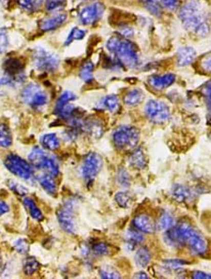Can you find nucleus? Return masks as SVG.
Here are the masks:
<instances>
[{"instance_id":"f257e3e1","label":"nucleus","mask_w":211,"mask_h":279,"mask_svg":"<svg viewBox=\"0 0 211 279\" xmlns=\"http://www.w3.org/2000/svg\"><path fill=\"white\" fill-rule=\"evenodd\" d=\"M179 18L188 31L199 37L209 33L206 9L198 0L187 1L179 11Z\"/></svg>"},{"instance_id":"f03ea898","label":"nucleus","mask_w":211,"mask_h":279,"mask_svg":"<svg viewBox=\"0 0 211 279\" xmlns=\"http://www.w3.org/2000/svg\"><path fill=\"white\" fill-rule=\"evenodd\" d=\"M106 47L121 65L126 67H137L140 63L136 45L127 38L113 36L107 41Z\"/></svg>"},{"instance_id":"7ed1b4c3","label":"nucleus","mask_w":211,"mask_h":279,"mask_svg":"<svg viewBox=\"0 0 211 279\" xmlns=\"http://www.w3.org/2000/svg\"><path fill=\"white\" fill-rule=\"evenodd\" d=\"M178 234L182 243V246H189V249L196 255H204L207 249L206 239L200 232L187 222L180 223L176 226Z\"/></svg>"},{"instance_id":"20e7f679","label":"nucleus","mask_w":211,"mask_h":279,"mask_svg":"<svg viewBox=\"0 0 211 279\" xmlns=\"http://www.w3.org/2000/svg\"><path fill=\"white\" fill-rule=\"evenodd\" d=\"M139 140V130L134 126L118 127L113 134L115 145L123 151H128L135 148Z\"/></svg>"},{"instance_id":"39448f33","label":"nucleus","mask_w":211,"mask_h":279,"mask_svg":"<svg viewBox=\"0 0 211 279\" xmlns=\"http://www.w3.org/2000/svg\"><path fill=\"white\" fill-rule=\"evenodd\" d=\"M28 159L30 164L35 168L45 170V172L49 174L53 177H56L59 174V167L56 162V160L48 155L44 150L38 147L34 148L28 155Z\"/></svg>"},{"instance_id":"423d86ee","label":"nucleus","mask_w":211,"mask_h":279,"mask_svg":"<svg viewBox=\"0 0 211 279\" xmlns=\"http://www.w3.org/2000/svg\"><path fill=\"white\" fill-rule=\"evenodd\" d=\"M33 63L34 67L39 72L54 73L59 66V58L56 54L37 47L34 50Z\"/></svg>"},{"instance_id":"0eeeda50","label":"nucleus","mask_w":211,"mask_h":279,"mask_svg":"<svg viewBox=\"0 0 211 279\" xmlns=\"http://www.w3.org/2000/svg\"><path fill=\"white\" fill-rule=\"evenodd\" d=\"M5 167L11 173L23 180L29 181L33 178L34 170L31 164H28L21 157L10 154L6 157Z\"/></svg>"},{"instance_id":"6e6552de","label":"nucleus","mask_w":211,"mask_h":279,"mask_svg":"<svg viewBox=\"0 0 211 279\" xmlns=\"http://www.w3.org/2000/svg\"><path fill=\"white\" fill-rule=\"evenodd\" d=\"M24 103L32 108H39L46 106L48 103V96L39 85L35 83L28 84L22 91Z\"/></svg>"},{"instance_id":"1a4fd4ad","label":"nucleus","mask_w":211,"mask_h":279,"mask_svg":"<svg viewBox=\"0 0 211 279\" xmlns=\"http://www.w3.org/2000/svg\"><path fill=\"white\" fill-rule=\"evenodd\" d=\"M145 114L151 123L162 124L169 121L171 113L169 107L161 101L150 100L145 106Z\"/></svg>"},{"instance_id":"9d476101","label":"nucleus","mask_w":211,"mask_h":279,"mask_svg":"<svg viewBox=\"0 0 211 279\" xmlns=\"http://www.w3.org/2000/svg\"><path fill=\"white\" fill-rule=\"evenodd\" d=\"M102 168V159L101 157L95 152L89 153L83 160L82 167V175L83 179L88 183H91L96 178V176L100 172Z\"/></svg>"},{"instance_id":"9b49d317","label":"nucleus","mask_w":211,"mask_h":279,"mask_svg":"<svg viewBox=\"0 0 211 279\" xmlns=\"http://www.w3.org/2000/svg\"><path fill=\"white\" fill-rule=\"evenodd\" d=\"M76 95L72 91L63 92L56 102V113L63 118H72L75 115L76 108L72 102L76 100Z\"/></svg>"},{"instance_id":"f8f14e48","label":"nucleus","mask_w":211,"mask_h":279,"mask_svg":"<svg viewBox=\"0 0 211 279\" xmlns=\"http://www.w3.org/2000/svg\"><path fill=\"white\" fill-rule=\"evenodd\" d=\"M104 11L106 7L100 2H96L91 5L87 6L80 11L79 13L80 22L82 23L83 26H91L100 20Z\"/></svg>"},{"instance_id":"ddd939ff","label":"nucleus","mask_w":211,"mask_h":279,"mask_svg":"<svg viewBox=\"0 0 211 279\" xmlns=\"http://www.w3.org/2000/svg\"><path fill=\"white\" fill-rule=\"evenodd\" d=\"M73 210H74V203L72 201H69L65 204V206L63 207V209H61L57 213V219L60 227L66 232L71 234L75 233L76 231L75 222L73 218Z\"/></svg>"},{"instance_id":"4468645a","label":"nucleus","mask_w":211,"mask_h":279,"mask_svg":"<svg viewBox=\"0 0 211 279\" xmlns=\"http://www.w3.org/2000/svg\"><path fill=\"white\" fill-rule=\"evenodd\" d=\"M176 81V75L173 73H165V74H161V75H152L149 78V83L150 87L155 90H165L172 86Z\"/></svg>"},{"instance_id":"2eb2a0df","label":"nucleus","mask_w":211,"mask_h":279,"mask_svg":"<svg viewBox=\"0 0 211 279\" xmlns=\"http://www.w3.org/2000/svg\"><path fill=\"white\" fill-rule=\"evenodd\" d=\"M134 226L135 229H138L143 233L152 234L156 230L155 223L153 222L152 218L150 215L141 213L139 215L135 216L134 219Z\"/></svg>"},{"instance_id":"dca6fc26","label":"nucleus","mask_w":211,"mask_h":279,"mask_svg":"<svg viewBox=\"0 0 211 279\" xmlns=\"http://www.w3.org/2000/svg\"><path fill=\"white\" fill-rule=\"evenodd\" d=\"M67 14L65 13H58L55 16L48 17V18H45L39 25V28L43 30V31H53L56 28L61 27L62 25L64 23L66 22L67 20Z\"/></svg>"},{"instance_id":"f3484780","label":"nucleus","mask_w":211,"mask_h":279,"mask_svg":"<svg viewBox=\"0 0 211 279\" xmlns=\"http://www.w3.org/2000/svg\"><path fill=\"white\" fill-rule=\"evenodd\" d=\"M196 57V51L192 47H182L178 52V63L179 66H188Z\"/></svg>"},{"instance_id":"a211bd4d","label":"nucleus","mask_w":211,"mask_h":279,"mask_svg":"<svg viewBox=\"0 0 211 279\" xmlns=\"http://www.w3.org/2000/svg\"><path fill=\"white\" fill-rule=\"evenodd\" d=\"M129 163L134 168L143 169L146 166V158L142 149L134 150L129 157Z\"/></svg>"},{"instance_id":"6ab92c4d","label":"nucleus","mask_w":211,"mask_h":279,"mask_svg":"<svg viewBox=\"0 0 211 279\" xmlns=\"http://www.w3.org/2000/svg\"><path fill=\"white\" fill-rule=\"evenodd\" d=\"M39 185L48 193L49 195L56 196L57 194V186L56 182L53 179V176L49 174H43L39 177Z\"/></svg>"},{"instance_id":"aec40b11","label":"nucleus","mask_w":211,"mask_h":279,"mask_svg":"<svg viewBox=\"0 0 211 279\" xmlns=\"http://www.w3.org/2000/svg\"><path fill=\"white\" fill-rule=\"evenodd\" d=\"M144 95L143 91L141 90H133L129 91L127 94L124 96L123 101L124 104L127 106H136L142 103L144 100Z\"/></svg>"},{"instance_id":"412c9836","label":"nucleus","mask_w":211,"mask_h":279,"mask_svg":"<svg viewBox=\"0 0 211 279\" xmlns=\"http://www.w3.org/2000/svg\"><path fill=\"white\" fill-rule=\"evenodd\" d=\"M150 260H151V254L146 247H141L135 253L134 261L136 265L140 268H145L150 264Z\"/></svg>"},{"instance_id":"4be33fe9","label":"nucleus","mask_w":211,"mask_h":279,"mask_svg":"<svg viewBox=\"0 0 211 279\" xmlns=\"http://www.w3.org/2000/svg\"><path fill=\"white\" fill-rule=\"evenodd\" d=\"M40 143L44 146L45 150L56 151L60 147V141L56 134H47L41 136Z\"/></svg>"},{"instance_id":"5701e85b","label":"nucleus","mask_w":211,"mask_h":279,"mask_svg":"<svg viewBox=\"0 0 211 279\" xmlns=\"http://www.w3.org/2000/svg\"><path fill=\"white\" fill-rule=\"evenodd\" d=\"M24 204H25V206H26L27 210L29 212V214L31 215V217L33 218V219L37 220V221H40V220L44 219L43 212H40V210L36 205L35 201L32 198L26 196L24 198Z\"/></svg>"},{"instance_id":"b1692460","label":"nucleus","mask_w":211,"mask_h":279,"mask_svg":"<svg viewBox=\"0 0 211 279\" xmlns=\"http://www.w3.org/2000/svg\"><path fill=\"white\" fill-rule=\"evenodd\" d=\"M173 196L179 202H186L189 201L192 193L188 187L178 185L173 188Z\"/></svg>"},{"instance_id":"393cba45","label":"nucleus","mask_w":211,"mask_h":279,"mask_svg":"<svg viewBox=\"0 0 211 279\" xmlns=\"http://www.w3.org/2000/svg\"><path fill=\"white\" fill-rule=\"evenodd\" d=\"M12 144V137H11V131L9 127L0 123V148L7 149L11 147Z\"/></svg>"},{"instance_id":"a878e982","label":"nucleus","mask_w":211,"mask_h":279,"mask_svg":"<svg viewBox=\"0 0 211 279\" xmlns=\"http://www.w3.org/2000/svg\"><path fill=\"white\" fill-rule=\"evenodd\" d=\"M45 2V0H18V4L23 10L29 12L38 11Z\"/></svg>"},{"instance_id":"bb28decb","label":"nucleus","mask_w":211,"mask_h":279,"mask_svg":"<svg viewBox=\"0 0 211 279\" xmlns=\"http://www.w3.org/2000/svg\"><path fill=\"white\" fill-rule=\"evenodd\" d=\"M101 105L108 111L115 113L119 109V100L116 95H108L101 101Z\"/></svg>"},{"instance_id":"cd10ccee","label":"nucleus","mask_w":211,"mask_h":279,"mask_svg":"<svg viewBox=\"0 0 211 279\" xmlns=\"http://www.w3.org/2000/svg\"><path fill=\"white\" fill-rule=\"evenodd\" d=\"M94 65L91 62H87L80 70V77L86 83H89L93 80Z\"/></svg>"},{"instance_id":"c85d7f7f","label":"nucleus","mask_w":211,"mask_h":279,"mask_svg":"<svg viewBox=\"0 0 211 279\" xmlns=\"http://www.w3.org/2000/svg\"><path fill=\"white\" fill-rule=\"evenodd\" d=\"M174 218L169 212H164L161 213V216L158 220V229L160 230H168L174 227Z\"/></svg>"},{"instance_id":"c756f323","label":"nucleus","mask_w":211,"mask_h":279,"mask_svg":"<svg viewBox=\"0 0 211 279\" xmlns=\"http://www.w3.org/2000/svg\"><path fill=\"white\" fill-rule=\"evenodd\" d=\"M142 3L144 4L145 9L152 13L153 15L159 17L161 16L162 13V9H161V4L158 0H141Z\"/></svg>"},{"instance_id":"7c9ffc66","label":"nucleus","mask_w":211,"mask_h":279,"mask_svg":"<svg viewBox=\"0 0 211 279\" xmlns=\"http://www.w3.org/2000/svg\"><path fill=\"white\" fill-rule=\"evenodd\" d=\"M67 4V0H45V5L46 11L49 12H56L61 11Z\"/></svg>"},{"instance_id":"2f4dec72","label":"nucleus","mask_w":211,"mask_h":279,"mask_svg":"<svg viewBox=\"0 0 211 279\" xmlns=\"http://www.w3.org/2000/svg\"><path fill=\"white\" fill-rule=\"evenodd\" d=\"M86 35H87L86 30L78 28H72V31L68 35L67 39L65 41V46H69L75 41L83 39L86 37Z\"/></svg>"},{"instance_id":"473e14b6","label":"nucleus","mask_w":211,"mask_h":279,"mask_svg":"<svg viewBox=\"0 0 211 279\" xmlns=\"http://www.w3.org/2000/svg\"><path fill=\"white\" fill-rule=\"evenodd\" d=\"M39 269V263L35 257H28L24 264V273L32 275Z\"/></svg>"},{"instance_id":"72a5a7b5","label":"nucleus","mask_w":211,"mask_h":279,"mask_svg":"<svg viewBox=\"0 0 211 279\" xmlns=\"http://www.w3.org/2000/svg\"><path fill=\"white\" fill-rule=\"evenodd\" d=\"M115 200L117 201V204L120 207L123 208H127V207L131 205L132 201H133V197L132 195L126 192V191H121V192H118L116 196H115Z\"/></svg>"},{"instance_id":"f704fd0d","label":"nucleus","mask_w":211,"mask_h":279,"mask_svg":"<svg viewBox=\"0 0 211 279\" xmlns=\"http://www.w3.org/2000/svg\"><path fill=\"white\" fill-rule=\"evenodd\" d=\"M141 231H137L135 229H129L127 232V241L129 244L136 246L139 245L143 241H144V236L142 233H140Z\"/></svg>"},{"instance_id":"c9c22d12","label":"nucleus","mask_w":211,"mask_h":279,"mask_svg":"<svg viewBox=\"0 0 211 279\" xmlns=\"http://www.w3.org/2000/svg\"><path fill=\"white\" fill-rule=\"evenodd\" d=\"M100 275L101 278H120V274L110 266H106L100 270Z\"/></svg>"},{"instance_id":"e433bc0d","label":"nucleus","mask_w":211,"mask_h":279,"mask_svg":"<svg viewBox=\"0 0 211 279\" xmlns=\"http://www.w3.org/2000/svg\"><path fill=\"white\" fill-rule=\"evenodd\" d=\"M83 127L89 131L90 134H93L94 136H100V134H102V126L99 123L89 122Z\"/></svg>"},{"instance_id":"4c0bfd02","label":"nucleus","mask_w":211,"mask_h":279,"mask_svg":"<svg viewBox=\"0 0 211 279\" xmlns=\"http://www.w3.org/2000/svg\"><path fill=\"white\" fill-rule=\"evenodd\" d=\"M9 46V37L4 28H0V54L4 53Z\"/></svg>"},{"instance_id":"58836bf2","label":"nucleus","mask_w":211,"mask_h":279,"mask_svg":"<svg viewBox=\"0 0 211 279\" xmlns=\"http://www.w3.org/2000/svg\"><path fill=\"white\" fill-rule=\"evenodd\" d=\"M93 251L97 256H106L109 254V247L104 243H98L93 246Z\"/></svg>"},{"instance_id":"ea45409f","label":"nucleus","mask_w":211,"mask_h":279,"mask_svg":"<svg viewBox=\"0 0 211 279\" xmlns=\"http://www.w3.org/2000/svg\"><path fill=\"white\" fill-rule=\"evenodd\" d=\"M14 246H15V249L19 253L21 254H27L28 251V245L27 244V242L23 239H19L15 242L14 244Z\"/></svg>"},{"instance_id":"a19ab883","label":"nucleus","mask_w":211,"mask_h":279,"mask_svg":"<svg viewBox=\"0 0 211 279\" xmlns=\"http://www.w3.org/2000/svg\"><path fill=\"white\" fill-rule=\"evenodd\" d=\"M118 181H119L120 185H124V186H129L130 185L131 178H130L128 172L125 169H121L120 172L118 173Z\"/></svg>"},{"instance_id":"79ce46f5","label":"nucleus","mask_w":211,"mask_h":279,"mask_svg":"<svg viewBox=\"0 0 211 279\" xmlns=\"http://www.w3.org/2000/svg\"><path fill=\"white\" fill-rule=\"evenodd\" d=\"M10 187H11V189L15 194H17V195H23L24 196V195H26V194L28 193V190L26 189V187H24L22 185L16 184V183H11V184H10Z\"/></svg>"},{"instance_id":"37998d69","label":"nucleus","mask_w":211,"mask_h":279,"mask_svg":"<svg viewBox=\"0 0 211 279\" xmlns=\"http://www.w3.org/2000/svg\"><path fill=\"white\" fill-rule=\"evenodd\" d=\"M201 66L204 71H206L207 73H211V53L206 54V56L202 58Z\"/></svg>"},{"instance_id":"c03bdc74","label":"nucleus","mask_w":211,"mask_h":279,"mask_svg":"<svg viewBox=\"0 0 211 279\" xmlns=\"http://www.w3.org/2000/svg\"><path fill=\"white\" fill-rule=\"evenodd\" d=\"M161 3L163 7L166 8L167 10L174 11L179 5V0H161Z\"/></svg>"},{"instance_id":"a18cd8bd","label":"nucleus","mask_w":211,"mask_h":279,"mask_svg":"<svg viewBox=\"0 0 211 279\" xmlns=\"http://www.w3.org/2000/svg\"><path fill=\"white\" fill-rule=\"evenodd\" d=\"M183 264H185L184 262H182V261H178V260H174V261H173V260H170V261L164 262V265L171 269L179 267V266H181V265H183Z\"/></svg>"},{"instance_id":"49530a36","label":"nucleus","mask_w":211,"mask_h":279,"mask_svg":"<svg viewBox=\"0 0 211 279\" xmlns=\"http://www.w3.org/2000/svg\"><path fill=\"white\" fill-rule=\"evenodd\" d=\"M203 93L205 95L206 100H207L208 104L211 106V81H209L207 84L205 85V87L203 89Z\"/></svg>"},{"instance_id":"de8ad7c7","label":"nucleus","mask_w":211,"mask_h":279,"mask_svg":"<svg viewBox=\"0 0 211 279\" xmlns=\"http://www.w3.org/2000/svg\"><path fill=\"white\" fill-rule=\"evenodd\" d=\"M193 278H197V279H210L211 274H206V273H204V272H201V271H195L193 273Z\"/></svg>"},{"instance_id":"09e8293b","label":"nucleus","mask_w":211,"mask_h":279,"mask_svg":"<svg viewBox=\"0 0 211 279\" xmlns=\"http://www.w3.org/2000/svg\"><path fill=\"white\" fill-rule=\"evenodd\" d=\"M10 211V207L4 201H0V215H3Z\"/></svg>"},{"instance_id":"8fccbe9b","label":"nucleus","mask_w":211,"mask_h":279,"mask_svg":"<svg viewBox=\"0 0 211 279\" xmlns=\"http://www.w3.org/2000/svg\"><path fill=\"white\" fill-rule=\"evenodd\" d=\"M134 277L135 278H149V275L144 272H139V273L134 274Z\"/></svg>"},{"instance_id":"3c124183","label":"nucleus","mask_w":211,"mask_h":279,"mask_svg":"<svg viewBox=\"0 0 211 279\" xmlns=\"http://www.w3.org/2000/svg\"><path fill=\"white\" fill-rule=\"evenodd\" d=\"M0 267H1V256H0Z\"/></svg>"},{"instance_id":"603ef678","label":"nucleus","mask_w":211,"mask_h":279,"mask_svg":"<svg viewBox=\"0 0 211 279\" xmlns=\"http://www.w3.org/2000/svg\"><path fill=\"white\" fill-rule=\"evenodd\" d=\"M81 1H87V0H81Z\"/></svg>"}]
</instances>
